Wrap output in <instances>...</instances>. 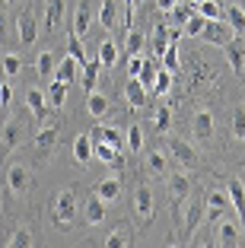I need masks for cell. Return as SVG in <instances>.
Here are the masks:
<instances>
[{
  "mask_svg": "<svg viewBox=\"0 0 245 248\" xmlns=\"http://www.w3.org/2000/svg\"><path fill=\"white\" fill-rule=\"evenodd\" d=\"M195 13H201L204 19H223V7H220L216 0H201V3H195Z\"/></svg>",
  "mask_w": 245,
  "mask_h": 248,
  "instance_id": "34",
  "label": "cell"
},
{
  "mask_svg": "<svg viewBox=\"0 0 245 248\" xmlns=\"http://www.w3.org/2000/svg\"><path fill=\"white\" fill-rule=\"evenodd\" d=\"M169 150H172V156L179 159V166H185V169H195L197 162H201L197 146L188 143V140H181V137H172V140H169Z\"/></svg>",
  "mask_w": 245,
  "mask_h": 248,
  "instance_id": "3",
  "label": "cell"
},
{
  "mask_svg": "<svg viewBox=\"0 0 245 248\" xmlns=\"http://www.w3.org/2000/svg\"><path fill=\"white\" fill-rule=\"evenodd\" d=\"M99 64L102 67H115L118 64V45H115V38H105V42L99 45Z\"/></svg>",
  "mask_w": 245,
  "mask_h": 248,
  "instance_id": "29",
  "label": "cell"
},
{
  "mask_svg": "<svg viewBox=\"0 0 245 248\" xmlns=\"http://www.w3.org/2000/svg\"><path fill=\"white\" fill-rule=\"evenodd\" d=\"M64 102H67V83L54 80V83H51V89H48V105H51V108H61Z\"/></svg>",
  "mask_w": 245,
  "mask_h": 248,
  "instance_id": "35",
  "label": "cell"
},
{
  "mask_svg": "<svg viewBox=\"0 0 245 248\" xmlns=\"http://www.w3.org/2000/svg\"><path fill=\"white\" fill-rule=\"evenodd\" d=\"M124 137H128L124 140V150H128V153H140V150H144V127H140V124H131Z\"/></svg>",
  "mask_w": 245,
  "mask_h": 248,
  "instance_id": "28",
  "label": "cell"
},
{
  "mask_svg": "<svg viewBox=\"0 0 245 248\" xmlns=\"http://www.w3.org/2000/svg\"><path fill=\"white\" fill-rule=\"evenodd\" d=\"M83 217H86L89 226H99L102 219L108 217V213H105V201H99L96 194H93V197H86V204H83Z\"/></svg>",
  "mask_w": 245,
  "mask_h": 248,
  "instance_id": "16",
  "label": "cell"
},
{
  "mask_svg": "<svg viewBox=\"0 0 245 248\" xmlns=\"http://www.w3.org/2000/svg\"><path fill=\"white\" fill-rule=\"evenodd\" d=\"M0 153L7 156L10 150H16V146H19V140H22V121L19 118H10L7 124H3V127H0Z\"/></svg>",
  "mask_w": 245,
  "mask_h": 248,
  "instance_id": "6",
  "label": "cell"
},
{
  "mask_svg": "<svg viewBox=\"0 0 245 248\" xmlns=\"http://www.w3.org/2000/svg\"><path fill=\"white\" fill-rule=\"evenodd\" d=\"M54 143H58V124H45L42 131L35 134V146L38 150H51Z\"/></svg>",
  "mask_w": 245,
  "mask_h": 248,
  "instance_id": "30",
  "label": "cell"
},
{
  "mask_svg": "<svg viewBox=\"0 0 245 248\" xmlns=\"http://www.w3.org/2000/svg\"><path fill=\"white\" fill-rule=\"evenodd\" d=\"M147 175H150V178H166V175H169L166 153H159V150H153V153L147 156Z\"/></svg>",
  "mask_w": 245,
  "mask_h": 248,
  "instance_id": "22",
  "label": "cell"
},
{
  "mask_svg": "<svg viewBox=\"0 0 245 248\" xmlns=\"http://www.w3.org/2000/svg\"><path fill=\"white\" fill-rule=\"evenodd\" d=\"M73 219H77V194L73 191H61L58 201H54V223L61 229L73 226Z\"/></svg>",
  "mask_w": 245,
  "mask_h": 248,
  "instance_id": "1",
  "label": "cell"
},
{
  "mask_svg": "<svg viewBox=\"0 0 245 248\" xmlns=\"http://www.w3.org/2000/svg\"><path fill=\"white\" fill-rule=\"evenodd\" d=\"M169 13H172V22L181 29V26H185V22L191 19V16H195V3H175V7L169 10Z\"/></svg>",
  "mask_w": 245,
  "mask_h": 248,
  "instance_id": "38",
  "label": "cell"
},
{
  "mask_svg": "<svg viewBox=\"0 0 245 248\" xmlns=\"http://www.w3.org/2000/svg\"><path fill=\"white\" fill-rule=\"evenodd\" d=\"M0 67H3V73H7V77H16V73L22 70V58H19L16 51H10V54H3Z\"/></svg>",
  "mask_w": 245,
  "mask_h": 248,
  "instance_id": "42",
  "label": "cell"
},
{
  "mask_svg": "<svg viewBox=\"0 0 245 248\" xmlns=\"http://www.w3.org/2000/svg\"><path fill=\"white\" fill-rule=\"evenodd\" d=\"M86 111L93 118H105L108 111H112V102H108V95H102V93H89V99H86Z\"/></svg>",
  "mask_w": 245,
  "mask_h": 248,
  "instance_id": "23",
  "label": "cell"
},
{
  "mask_svg": "<svg viewBox=\"0 0 245 248\" xmlns=\"http://www.w3.org/2000/svg\"><path fill=\"white\" fill-rule=\"evenodd\" d=\"M204 22H207V19H204L201 13H195V16H191V19L185 22V26H181V32H185V35H201V29H204Z\"/></svg>",
  "mask_w": 245,
  "mask_h": 248,
  "instance_id": "48",
  "label": "cell"
},
{
  "mask_svg": "<svg viewBox=\"0 0 245 248\" xmlns=\"http://www.w3.org/2000/svg\"><path fill=\"white\" fill-rule=\"evenodd\" d=\"M64 13H67L64 0H45V26H48V29H58Z\"/></svg>",
  "mask_w": 245,
  "mask_h": 248,
  "instance_id": "19",
  "label": "cell"
},
{
  "mask_svg": "<svg viewBox=\"0 0 245 248\" xmlns=\"http://www.w3.org/2000/svg\"><path fill=\"white\" fill-rule=\"evenodd\" d=\"M7 245L10 248H29L32 245V232H29V229H16V232L7 239Z\"/></svg>",
  "mask_w": 245,
  "mask_h": 248,
  "instance_id": "44",
  "label": "cell"
},
{
  "mask_svg": "<svg viewBox=\"0 0 245 248\" xmlns=\"http://www.w3.org/2000/svg\"><path fill=\"white\" fill-rule=\"evenodd\" d=\"M175 3H179V0H156V7H159V10H166V13L175 7Z\"/></svg>",
  "mask_w": 245,
  "mask_h": 248,
  "instance_id": "52",
  "label": "cell"
},
{
  "mask_svg": "<svg viewBox=\"0 0 245 248\" xmlns=\"http://www.w3.org/2000/svg\"><path fill=\"white\" fill-rule=\"evenodd\" d=\"M26 105H29V111L35 118H48V111H51L48 95H45L42 89H29V93H26Z\"/></svg>",
  "mask_w": 245,
  "mask_h": 248,
  "instance_id": "17",
  "label": "cell"
},
{
  "mask_svg": "<svg viewBox=\"0 0 245 248\" xmlns=\"http://www.w3.org/2000/svg\"><path fill=\"white\" fill-rule=\"evenodd\" d=\"M201 38L223 48V45L229 42V38H236V35H232V29L226 26V19H207V22H204V29H201Z\"/></svg>",
  "mask_w": 245,
  "mask_h": 248,
  "instance_id": "4",
  "label": "cell"
},
{
  "mask_svg": "<svg viewBox=\"0 0 245 248\" xmlns=\"http://www.w3.org/2000/svg\"><path fill=\"white\" fill-rule=\"evenodd\" d=\"M93 159H102V162H108V166H118L121 150H115V146L105 143V140H93Z\"/></svg>",
  "mask_w": 245,
  "mask_h": 248,
  "instance_id": "21",
  "label": "cell"
},
{
  "mask_svg": "<svg viewBox=\"0 0 245 248\" xmlns=\"http://www.w3.org/2000/svg\"><path fill=\"white\" fill-rule=\"evenodd\" d=\"M169 191H172L175 204H181V201L188 197V191H191V178H188V175H172V178H169Z\"/></svg>",
  "mask_w": 245,
  "mask_h": 248,
  "instance_id": "27",
  "label": "cell"
},
{
  "mask_svg": "<svg viewBox=\"0 0 245 248\" xmlns=\"http://www.w3.org/2000/svg\"><path fill=\"white\" fill-rule=\"evenodd\" d=\"M232 134L245 140V105H236V111H232Z\"/></svg>",
  "mask_w": 245,
  "mask_h": 248,
  "instance_id": "45",
  "label": "cell"
},
{
  "mask_svg": "<svg viewBox=\"0 0 245 248\" xmlns=\"http://www.w3.org/2000/svg\"><path fill=\"white\" fill-rule=\"evenodd\" d=\"M29 182H32V175L22 162H13V166L7 169V188L13 191V194H26V191H29Z\"/></svg>",
  "mask_w": 245,
  "mask_h": 248,
  "instance_id": "7",
  "label": "cell"
},
{
  "mask_svg": "<svg viewBox=\"0 0 245 248\" xmlns=\"http://www.w3.org/2000/svg\"><path fill=\"white\" fill-rule=\"evenodd\" d=\"M201 210H204V204H191V210H188V217H185V219H188V229H185L188 235L197 232V223H201V217H204Z\"/></svg>",
  "mask_w": 245,
  "mask_h": 248,
  "instance_id": "47",
  "label": "cell"
},
{
  "mask_svg": "<svg viewBox=\"0 0 245 248\" xmlns=\"http://www.w3.org/2000/svg\"><path fill=\"white\" fill-rule=\"evenodd\" d=\"M89 137H93V140H105V143H112L115 150H121V153H124V134L118 131V127H102V124H99V127L89 131Z\"/></svg>",
  "mask_w": 245,
  "mask_h": 248,
  "instance_id": "18",
  "label": "cell"
},
{
  "mask_svg": "<svg viewBox=\"0 0 245 248\" xmlns=\"http://www.w3.org/2000/svg\"><path fill=\"white\" fill-rule=\"evenodd\" d=\"M77 70H80V64L70 58V54H67V58L58 61V67H54V80H61V83H67V86H70V83L77 80Z\"/></svg>",
  "mask_w": 245,
  "mask_h": 248,
  "instance_id": "24",
  "label": "cell"
},
{
  "mask_svg": "<svg viewBox=\"0 0 245 248\" xmlns=\"http://www.w3.org/2000/svg\"><path fill=\"white\" fill-rule=\"evenodd\" d=\"M156 70H159V67H156V61H147V58H144V67H140V73H137V80L144 83L147 89H150L153 83H156Z\"/></svg>",
  "mask_w": 245,
  "mask_h": 248,
  "instance_id": "41",
  "label": "cell"
},
{
  "mask_svg": "<svg viewBox=\"0 0 245 248\" xmlns=\"http://www.w3.org/2000/svg\"><path fill=\"white\" fill-rule=\"evenodd\" d=\"M73 159H77L80 166H89V162H93V137H89V134H80V137L73 140Z\"/></svg>",
  "mask_w": 245,
  "mask_h": 248,
  "instance_id": "20",
  "label": "cell"
},
{
  "mask_svg": "<svg viewBox=\"0 0 245 248\" xmlns=\"http://www.w3.org/2000/svg\"><path fill=\"white\" fill-rule=\"evenodd\" d=\"M169 48V29L159 22L156 29H153V54H163Z\"/></svg>",
  "mask_w": 245,
  "mask_h": 248,
  "instance_id": "40",
  "label": "cell"
},
{
  "mask_svg": "<svg viewBox=\"0 0 245 248\" xmlns=\"http://www.w3.org/2000/svg\"><path fill=\"white\" fill-rule=\"evenodd\" d=\"M223 51H226V58H229L232 73H245V38L242 35L229 38V42L223 45Z\"/></svg>",
  "mask_w": 245,
  "mask_h": 248,
  "instance_id": "9",
  "label": "cell"
},
{
  "mask_svg": "<svg viewBox=\"0 0 245 248\" xmlns=\"http://www.w3.org/2000/svg\"><path fill=\"white\" fill-rule=\"evenodd\" d=\"M10 102H13V86H10V83H0V108L7 111Z\"/></svg>",
  "mask_w": 245,
  "mask_h": 248,
  "instance_id": "49",
  "label": "cell"
},
{
  "mask_svg": "<svg viewBox=\"0 0 245 248\" xmlns=\"http://www.w3.org/2000/svg\"><path fill=\"white\" fill-rule=\"evenodd\" d=\"M216 242H220V245H239V242H242V226L232 223L229 213H226V217L220 219V226H216Z\"/></svg>",
  "mask_w": 245,
  "mask_h": 248,
  "instance_id": "11",
  "label": "cell"
},
{
  "mask_svg": "<svg viewBox=\"0 0 245 248\" xmlns=\"http://www.w3.org/2000/svg\"><path fill=\"white\" fill-rule=\"evenodd\" d=\"M134 213H137L140 223H150L153 219L156 204H153V191L150 188H137V194H134Z\"/></svg>",
  "mask_w": 245,
  "mask_h": 248,
  "instance_id": "10",
  "label": "cell"
},
{
  "mask_svg": "<svg viewBox=\"0 0 245 248\" xmlns=\"http://www.w3.org/2000/svg\"><path fill=\"white\" fill-rule=\"evenodd\" d=\"M144 45H147V35H144V32L128 29V42H124V54H128V58L140 54V51H144Z\"/></svg>",
  "mask_w": 245,
  "mask_h": 248,
  "instance_id": "32",
  "label": "cell"
},
{
  "mask_svg": "<svg viewBox=\"0 0 245 248\" xmlns=\"http://www.w3.org/2000/svg\"><path fill=\"white\" fill-rule=\"evenodd\" d=\"M0 35H3V19H0Z\"/></svg>",
  "mask_w": 245,
  "mask_h": 248,
  "instance_id": "55",
  "label": "cell"
},
{
  "mask_svg": "<svg viewBox=\"0 0 245 248\" xmlns=\"http://www.w3.org/2000/svg\"><path fill=\"white\" fill-rule=\"evenodd\" d=\"M140 67H144V54H134V58L128 61V73H131V77H137Z\"/></svg>",
  "mask_w": 245,
  "mask_h": 248,
  "instance_id": "50",
  "label": "cell"
},
{
  "mask_svg": "<svg viewBox=\"0 0 245 248\" xmlns=\"http://www.w3.org/2000/svg\"><path fill=\"white\" fill-rule=\"evenodd\" d=\"M89 29V3L86 0H77V7H73V26H70V35H86Z\"/></svg>",
  "mask_w": 245,
  "mask_h": 248,
  "instance_id": "14",
  "label": "cell"
},
{
  "mask_svg": "<svg viewBox=\"0 0 245 248\" xmlns=\"http://www.w3.org/2000/svg\"><path fill=\"white\" fill-rule=\"evenodd\" d=\"M169 124H172V108H159L156 111V121H153V131H156V134H166Z\"/></svg>",
  "mask_w": 245,
  "mask_h": 248,
  "instance_id": "46",
  "label": "cell"
},
{
  "mask_svg": "<svg viewBox=\"0 0 245 248\" xmlns=\"http://www.w3.org/2000/svg\"><path fill=\"white\" fill-rule=\"evenodd\" d=\"M131 245V232L128 229H115V232L105 239V248H128Z\"/></svg>",
  "mask_w": 245,
  "mask_h": 248,
  "instance_id": "43",
  "label": "cell"
},
{
  "mask_svg": "<svg viewBox=\"0 0 245 248\" xmlns=\"http://www.w3.org/2000/svg\"><path fill=\"white\" fill-rule=\"evenodd\" d=\"M226 194H229L232 213L239 217V223H242V229H245V185L239 182V178H232V182L226 185Z\"/></svg>",
  "mask_w": 245,
  "mask_h": 248,
  "instance_id": "12",
  "label": "cell"
},
{
  "mask_svg": "<svg viewBox=\"0 0 245 248\" xmlns=\"http://www.w3.org/2000/svg\"><path fill=\"white\" fill-rule=\"evenodd\" d=\"M99 58L96 61H89L86 58V64H83V89H86V93H93L96 89V80H99Z\"/></svg>",
  "mask_w": 245,
  "mask_h": 248,
  "instance_id": "31",
  "label": "cell"
},
{
  "mask_svg": "<svg viewBox=\"0 0 245 248\" xmlns=\"http://www.w3.org/2000/svg\"><path fill=\"white\" fill-rule=\"evenodd\" d=\"M3 3H7V7H16V3H19V0H3Z\"/></svg>",
  "mask_w": 245,
  "mask_h": 248,
  "instance_id": "53",
  "label": "cell"
},
{
  "mask_svg": "<svg viewBox=\"0 0 245 248\" xmlns=\"http://www.w3.org/2000/svg\"><path fill=\"white\" fill-rule=\"evenodd\" d=\"M16 35H19L22 45H32L38 38V16L32 13V10H22V13L16 16Z\"/></svg>",
  "mask_w": 245,
  "mask_h": 248,
  "instance_id": "5",
  "label": "cell"
},
{
  "mask_svg": "<svg viewBox=\"0 0 245 248\" xmlns=\"http://www.w3.org/2000/svg\"><path fill=\"white\" fill-rule=\"evenodd\" d=\"M124 99H128L131 108H147L150 105V93L137 77H128V86H124Z\"/></svg>",
  "mask_w": 245,
  "mask_h": 248,
  "instance_id": "8",
  "label": "cell"
},
{
  "mask_svg": "<svg viewBox=\"0 0 245 248\" xmlns=\"http://www.w3.org/2000/svg\"><path fill=\"white\" fill-rule=\"evenodd\" d=\"M115 22H118V3H115V0H102L99 26H102V29H115Z\"/></svg>",
  "mask_w": 245,
  "mask_h": 248,
  "instance_id": "26",
  "label": "cell"
},
{
  "mask_svg": "<svg viewBox=\"0 0 245 248\" xmlns=\"http://www.w3.org/2000/svg\"><path fill=\"white\" fill-rule=\"evenodd\" d=\"M93 194L99 197V201H105V204L118 201V197H121V178H102V182L96 185Z\"/></svg>",
  "mask_w": 245,
  "mask_h": 248,
  "instance_id": "15",
  "label": "cell"
},
{
  "mask_svg": "<svg viewBox=\"0 0 245 248\" xmlns=\"http://www.w3.org/2000/svg\"><path fill=\"white\" fill-rule=\"evenodd\" d=\"M153 93H156V95H169V93H172V70L159 67V70H156V86H153Z\"/></svg>",
  "mask_w": 245,
  "mask_h": 248,
  "instance_id": "37",
  "label": "cell"
},
{
  "mask_svg": "<svg viewBox=\"0 0 245 248\" xmlns=\"http://www.w3.org/2000/svg\"><path fill=\"white\" fill-rule=\"evenodd\" d=\"M121 22H124V29H134V7L121 10Z\"/></svg>",
  "mask_w": 245,
  "mask_h": 248,
  "instance_id": "51",
  "label": "cell"
},
{
  "mask_svg": "<svg viewBox=\"0 0 245 248\" xmlns=\"http://www.w3.org/2000/svg\"><path fill=\"white\" fill-rule=\"evenodd\" d=\"M121 3H124V7H134V0H121Z\"/></svg>",
  "mask_w": 245,
  "mask_h": 248,
  "instance_id": "54",
  "label": "cell"
},
{
  "mask_svg": "<svg viewBox=\"0 0 245 248\" xmlns=\"http://www.w3.org/2000/svg\"><path fill=\"white\" fill-rule=\"evenodd\" d=\"M223 19H226V26L232 29V35H245V10L242 7L223 10Z\"/></svg>",
  "mask_w": 245,
  "mask_h": 248,
  "instance_id": "25",
  "label": "cell"
},
{
  "mask_svg": "<svg viewBox=\"0 0 245 248\" xmlns=\"http://www.w3.org/2000/svg\"><path fill=\"white\" fill-rule=\"evenodd\" d=\"M163 67H166V70H172V73L181 67V61H179V42H169V48L163 51Z\"/></svg>",
  "mask_w": 245,
  "mask_h": 248,
  "instance_id": "39",
  "label": "cell"
},
{
  "mask_svg": "<svg viewBox=\"0 0 245 248\" xmlns=\"http://www.w3.org/2000/svg\"><path fill=\"white\" fill-rule=\"evenodd\" d=\"M67 54H70L80 67L86 64V48H83V38H80V35H70V38H67Z\"/></svg>",
  "mask_w": 245,
  "mask_h": 248,
  "instance_id": "36",
  "label": "cell"
},
{
  "mask_svg": "<svg viewBox=\"0 0 245 248\" xmlns=\"http://www.w3.org/2000/svg\"><path fill=\"white\" fill-rule=\"evenodd\" d=\"M191 131H195L197 140H210L213 137V111H207V108L197 111L195 121H191Z\"/></svg>",
  "mask_w": 245,
  "mask_h": 248,
  "instance_id": "13",
  "label": "cell"
},
{
  "mask_svg": "<svg viewBox=\"0 0 245 248\" xmlns=\"http://www.w3.org/2000/svg\"><path fill=\"white\" fill-rule=\"evenodd\" d=\"M195 3H201V0H195Z\"/></svg>",
  "mask_w": 245,
  "mask_h": 248,
  "instance_id": "56",
  "label": "cell"
},
{
  "mask_svg": "<svg viewBox=\"0 0 245 248\" xmlns=\"http://www.w3.org/2000/svg\"><path fill=\"white\" fill-rule=\"evenodd\" d=\"M54 67H58L54 54H51V51H38V58H35V70H38V77H54Z\"/></svg>",
  "mask_w": 245,
  "mask_h": 248,
  "instance_id": "33",
  "label": "cell"
},
{
  "mask_svg": "<svg viewBox=\"0 0 245 248\" xmlns=\"http://www.w3.org/2000/svg\"><path fill=\"white\" fill-rule=\"evenodd\" d=\"M226 213H232L229 194H226L223 188H213L207 194V201H204V217L207 219H220V217H226Z\"/></svg>",
  "mask_w": 245,
  "mask_h": 248,
  "instance_id": "2",
  "label": "cell"
}]
</instances>
